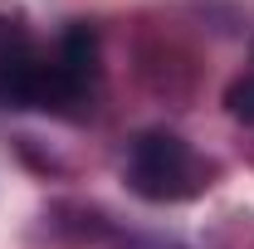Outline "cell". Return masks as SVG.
Masks as SVG:
<instances>
[{"mask_svg":"<svg viewBox=\"0 0 254 249\" xmlns=\"http://www.w3.org/2000/svg\"><path fill=\"white\" fill-rule=\"evenodd\" d=\"M127 186L137 190L142 200H186L195 190L205 186V166L195 161L186 142L176 137V132H142L137 142H132V152H127Z\"/></svg>","mask_w":254,"mask_h":249,"instance_id":"obj_1","label":"cell"},{"mask_svg":"<svg viewBox=\"0 0 254 249\" xmlns=\"http://www.w3.org/2000/svg\"><path fill=\"white\" fill-rule=\"evenodd\" d=\"M73 88L59 73V63L44 59L20 25L0 20V108H64L73 103Z\"/></svg>","mask_w":254,"mask_h":249,"instance_id":"obj_2","label":"cell"},{"mask_svg":"<svg viewBox=\"0 0 254 249\" xmlns=\"http://www.w3.org/2000/svg\"><path fill=\"white\" fill-rule=\"evenodd\" d=\"M225 108L240 118V123H254V68L245 78H235L230 88H225Z\"/></svg>","mask_w":254,"mask_h":249,"instance_id":"obj_3","label":"cell"}]
</instances>
